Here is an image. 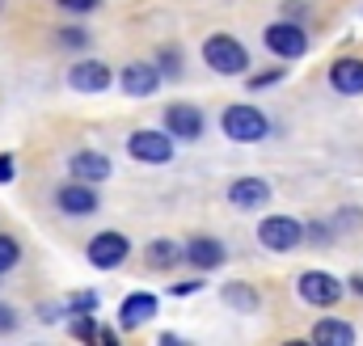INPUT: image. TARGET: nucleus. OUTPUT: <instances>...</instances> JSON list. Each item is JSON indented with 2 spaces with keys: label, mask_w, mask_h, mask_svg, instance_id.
Listing matches in <instances>:
<instances>
[{
  "label": "nucleus",
  "mask_w": 363,
  "mask_h": 346,
  "mask_svg": "<svg viewBox=\"0 0 363 346\" xmlns=\"http://www.w3.org/2000/svg\"><path fill=\"white\" fill-rule=\"evenodd\" d=\"M203 64L216 72V77H241L250 72V51L237 34H207L203 38Z\"/></svg>",
  "instance_id": "1"
},
{
  "label": "nucleus",
  "mask_w": 363,
  "mask_h": 346,
  "mask_svg": "<svg viewBox=\"0 0 363 346\" xmlns=\"http://www.w3.org/2000/svg\"><path fill=\"white\" fill-rule=\"evenodd\" d=\"M220 131L233 144H258V140L271 135V118L258 106H250V101H233V106L220 110Z\"/></svg>",
  "instance_id": "2"
},
{
  "label": "nucleus",
  "mask_w": 363,
  "mask_h": 346,
  "mask_svg": "<svg viewBox=\"0 0 363 346\" xmlns=\"http://www.w3.org/2000/svg\"><path fill=\"white\" fill-rule=\"evenodd\" d=\"M174 152H178V140L165 127H140L127 135V157L140 165H169Z\"/></svg>",
  "instance_id": "3"
},
{
  "label": "nucleus",
  "mask_w": 363,
  "mask_h": 346,
  "mask_svg": "<svg viewBox=\"0 0 363 346\" xmlns=\"http://www.w3.org/2000/svg\"><path fill=\"white\" fill-rule=\"evenodd\" d=\"M262 43H267V51H271L274 60H283V64H291V60H300L304 51H308V34H304V21H271L267 30H262Z\"/></svg>",
  "instance_id": "4"
},
{
  "label": "nucleus",
  "mask_w": 363,
  "mask_h": 346,
  "mask_svg": "<svg viewBox=\"0 0 363 346\" xmlns=\"http://www.w3.org/2000/svg\"><path fill=\"white\" fill-rule=\"evenodd\" d=\"M258 241H262V250H271V254H291V250L304 245V224H300L296 216H267V220L258 224Z\"/></svg>",
  "instance_id": "5"
},
{
  "label": "nucleus",
  "mask_w": 363,
  "mask_h": 346,
  "mask_svg": "<svg viewBox=\"0 0 363 346\" xmlns=\"http://www.w3.org/2000/svg\"><path fill=\"white\" fill-rule=\"evenodd\" d=\"M296 296L313 308H334L342 300V283L330 270H300L296 274Z\"/></svg>",
  "instance_id": "6"
},
{
  "label": "nucleus",
  "mask_w": 363,
  "mask_h": 346,
  "mask_svg": "<svg viewBox=\"0 0 363 346\" xmlns=\"http://www.w3.org/2000/svg\"><path fill=\"white\" fill-rule=\"evenodd\" d=\"M127 254H131V241H127L123 233H114V228L89 237V245H85V258H89V266H97V270H118V266L127 262Z\"/></svg>",
  "instance_id": "7"
},
{
  "label": "nucleus",
  "mask_w": 363,
  "mask_h": 346,
  "mask_svg": "<svg viewBox=\"0 0 363 346\" xmlns=\"http://www.w3.org/2000/svg\"><path fill=\"white\" fill-rule=\"evenodd\" d=\"M161 127L178 140V144H190V140H199L203 135V110L199 106H190V101H169L165 110H161Z\"/></svg>",
  "instance_id": "8"
},
{
  "label": "nucleus",
  "mask_w": 363,
  "mask_h": 346,
  "mask_svg": "<svg viewBox=\"0 0 363 346\" xmlns=\"http://www.w3.org/2000/svg\"><path fill=\"white\" fill-rule=\"evenodd\" d=\"M182 262H186V266H194L199 274H207V270H220V266L228 262V245H224L220 237H207V233H199V237H190V241L182 245Z\"/></svg>",
  "instance_id": "9"
},
{
  "label": "nucleus",
  "mask_w": 363,
  "mask_h": 346,
  "mask_svg": "<svg viewBox=\"0 0 363 346\" xmlns=\"http://www.w3.org/2000/svg\"><path fill=\"white\" fill-rule=\"evenodd\" d=\"M55 207L64 211V216H72V220H85L93 216L97 207H101V194L93 190V182H64L60 190H55Z\"/></svg>",
  "instance_id": "10"
},
{
  "label": "nucleus",
  "mask_w": 363,
  "mask_h": 346,
  "mask_svg": "<svg viewBox=\"0 0 363 346\" xmlns=\"http://www.w3.org/2000/svg\"><path fill=\"white\" fill-rule=\"evenodd\" d=\"M114 81H118V89H123L127 97H152V93L161 89L165 77L157 72V64H152V60H131Z\"/></svg>",
  "instance_id": "11"
},
{
  "label": "nucleus",
  "mask_w": 363,
  "mask_h": 346,
  "mask_svg": "<svg viewBox=\"0 0 363 346\" xmlns=\"http://www.w3.org/2000/svg\"><path fill=\"white\" fill-rule=\"evenodd\" d=\"M271 182L267 177H237L233 186H228V203L237 207V211H262L267 203H271Z\"/></svg>",
  "instance_id": "12"
},
{
  "label": "nucleus",
  "mask_w": 363,
  "mask_h": 346,
  "mask_svg": "<svg viewBox=\"0 0 363 346\" xmlns=\"http://www.w3.org/2000/svg\"><path fill=\"white\" fill-rule=\"evenodd\" d=\"M325 81H330L334 93H342V97H359L363 93V60L359 55H338V60L330 64Z\"/></svg>",
  "instance_id": "13"
},
{
  "label": "nucleus",
  "mask_w": 363,
  "mask_h": 346,
  "mask_svg": "<svg viewBox=\"0 0 363 346\" xmlns=\"http://www.w3.org/2000/svg\"><path fill=\"white\" fill-rule=\"evenodd\" d=\"M68 173H72L77 182H93V186H101V182L114 173V165H110L106 152H97V148H81V152L68 157Z\"/></svg>",
  "instance_id": "14"
},
{
  "label": "nucleus",
  "mask_w": 363,
  "mask_h": 346,
  "mask_svg": "<svg viewBox=\"0 0 363 346\" xmlns=\"http://www.w3.org/2000/svg\"><path fill=\"white\" fill-rule=\"evenodd\" d=\"M68 85L77 89V93H101V89L114 85V72L101 60H81V64L68 68Z\"/></svg>",
  "instance_id": "15"
},
{
  "label": "nucleus",
  "mask_w": 363,
  "mask_h": 346,
  "mask_svg": "<svg viewBox=\"0 0 363 346\" xmlns=\"http://www.w3.org/2000/svg\"><path fill=\"white\" fill-rule=\"evenodd\" d=\"M152 313H157V296L152 291H131L118 304V325L123 330H140L144 321H152Z\"/></svg>",
  "instance_id": "16"
},
{
  "label": "nucleus",
  "mask_w": 363,
  "mask_h": 346,
  "mask_svg": "<svg viewBox=\"0 0 363 346\" xmlns=\"http://www.w3.org/2000/svg\"><path fill=\"white\" fill-rule=\"evenodd\" d=\"M308 338L321 342V346H351L355 342V325L342 321V317H321V321L308 330Z\"/></svg>",
  "instance_id": "17"
},
{
  "label": "nucleus",
  "mask_w": 363,
  "mask_h": 346,
  "mask_svg": "<svg viewBox=\"0 0 363 346\" xmlns=\"http://www.w3.org/2000/svg\"><path fill=\"white\" fill-rule=\"evenodd\" d=\"M144 262H148V270H174V266H182V245L169 237H157L144 245Z\"/></svg>",
  "instance_id": "18"
},
{
  "label": "nucleus",
  "mask_w": 363,
  "mask_h": 346,
  "mask_svg": "<svg viewBox=\"0 0 363 346\" xmlns=\"http://www.w3.org/2000/svg\"><path fill=\"white\" fill-rule=\"evenodd\" d=\"M220 296H224V304H228L233 313H258V308H262V296H258L250 283H237V279H233V283H224V287H220Z\"/></svg>",
  "instance_id": "19"
},
{
  "label": "nucleus",
  "mask_w": 363,
  "mask_h": 346,
  "mask_svg": "<svg viewBox=\"0 0 363 346\" xmlns=\"http://www.w3.org/2000/svg\"><path fill=\"white\" fill-rule=\"evenodd\" d=\"M334 237H338V233H334L330 220H308V224H304V245H313V250H330Z\"/></svg>",
  "instance_id": "20"
},
{
  "label": "nucleus",
  "mask_w": 363,
  "mask_h": 346,
  "mask_svg": "<svg viewBox=\"0 0 363 346\" xmlns=\"http://www.w3.org/2000/svg\"><path fill=\"white\" fill-rule=\"evenodd\" d=\"M152 64H157V72H161L165 81H182V51L178 47H161Z\"/></svg>",
  "instance_id": "21"
},
{
  "label": "nucleus",
  "mask_w": 363,
  "mask_h": 346,
  "mask_svg": "<svg viewBox=\"0 0 363 346\" xmlns=\"http://www.w3.org/2000/svg\"><path fill=\"white\" fill-rule=\"evenodd\" d=\"M68 334L81 338V342H97V313H77L72 325H68Z\"/></svg>",
  "instance_id": "22"
},
{
  "label": "nucleus",
  "mask_w": 363,
  "mask_h": 346,
  "mask_svg": "<svg viewBox=\"0 0 363 346\" xmlns=\"http://www.w3.org/2000/svg\"><path fill=\"white\" fill-rule=\"evenodd\" d=\"M283 77H287V68H283V64H274V68H262L258 77H250V81H245V89H250V93H258V89H271V85H279Z\"/></svg>",
  "instance_id": "23"
},
{
  "label": "nucleus",
  "mask_w": 363,
  "mask_h": 346,
  "mask_svg": "<svg viewBox=\"0 0 363 346\" xmlns=\"http://www.w3.org/2000/svg\"><path fill=\"white\" fill-rule=\"evenodd\" d=\"M334 233H355V228H363V211L359 207H342V211H334Z\"/></svg>",
  "instance_id": "24"
},
{
  "label": "nucleus",
  "mask_w": 363,
  "mask_h": 346,
  "mask_svg": "<svg viewBox=\"0 0 363 346\" xmlns=\"http://www.w3.org/2000/svg\"><path fill=\"white\" fill-rule=\"evenodd\" d=\"M97 304H101L97 291H72L68 304H64V313H72V317H77V313H97Z\"/></svg>",
  "instance_id": "25"
},
{
  "label": "nucleus",
  "mask_w": 363,
  "mask_h": 346,
  "mask_svg": "<svg viewBox=\"0 0 363 346\" xmlns=\"http://www.w3.org/2000/svg\"><path fill=\"white\" fill-rule=\"evenodd\" d=\"M17 262H21V245H17L9 233H0V274H9Z\"/></svg>",
  "instance_id": "26"
},
{
  "label": "nucleus",
  "mask_w": 363,
  "mask_h": 346,
  "mask_svg": "<svg viewBox=\"0 0 363 346\" xmlns=\"http://www.w3.org/2000/svg\"><path fill=\"white\" fill-rule=\"evenodd\" d=\"M60 47H68V51H85V47H89V30H81V26H64V30H60Z\"/></svg>",
  "instance_id": "27"
},
{
  "label": "nucleus",
  "mask_w": 363,
  "mask_h": 346,
  "mask_svg": "<svg viewBox=\"0 0 363 346\" xmlns=\"http://www.w3.org/2000/svg\"><path fill=\"white\" fill-rule=\"evenodd\" d=\"M60 9H64V13H72V17H89V13L101 9V0H60Z\"/></svg>",
  "instance_id": "28"
},
{
  "label": "nucleus",
  "mask_w": 363,
  "mask_h": 346,
  "mask_svg": "<svg viewBox=\"0 0 363 346\" xmlns=\"http://www.w3.org/2000/svg\"><path fill=\"white\" fill-rule=\"evenodd\" d=\"M279 9H283L287 21H304V17H308V4H304V0H283Z\"/></svg>",
  "instance_id": "29"
},
{
  "label": "nucleus",
  "mask_w": 363,
  "mask_h": 346,
  "mask_svg": "<svg viewBox=\"0 0 363 346\" xmlns=\"http://www.w3.org/2000/svg\"><path fill=\"white\" fill-rule=\"evenodd\" d=\"M207 287V279H186V283H174L169 287V296H194V291H203Z\"/></svg>",
  "instance_id": "30"
},
{
  "label": "nucleus",
  "mask_w": 363,
  "mask_h": 346,
  "mask_svg": "<svg viewBox=\"0 0 363 346\" xmlns=\"http://www.w3.org/2000/svg\"><path fill=\"white\" fill-rule=\"evenodd\" d=\"M13 173H17V161H13V152H0V186H4V182H13Z\"/></svg>",
  "instance_id": "31"
},
{
  "label": "nucleus",
  "mask_w": 363,
  "mask_h": 346,
  "mask_svg": "<svg viewBox=\"0 0 363 346\" xmlns=\"http://www.w3.org/2000/svg\"><path fill=\"white\" fill-rule=\"evenodd\" d=\"M9 330H17V313L9 304H0V334H9Z\"/></svg>",
  "instance_id": "32"
},
{
  "label": "nucleus",
  "mask_w": 363,
  "mask_h": 346,
  "mask_svg": "<svg viewBox=\"0 0 363 346\" xmlns=\"http://www.w3.org/2000/svg\"><path fill=\"white\" fill-rule=\"evenodd\" d=\"M97 342L114 346V342H118V334H114V330H106V325H97Z\"/></svg>",
  "instance_id": "33"
},
{
  "label": "nucleus",
  "mask_w": 363,
  "mask_h": 346,
  "mask_svg": "<svg viewBox=\"0 0 363 346\" xmlns=\"http://www.w3.org/2000/svg\"><path fill=\"white\" fill-rule=\"evenodd\" d=\"M347 287H351L355 296H363V274H351V283H347Z\"/></svg>",
  "instance_id": "34"
}]
</instances>
